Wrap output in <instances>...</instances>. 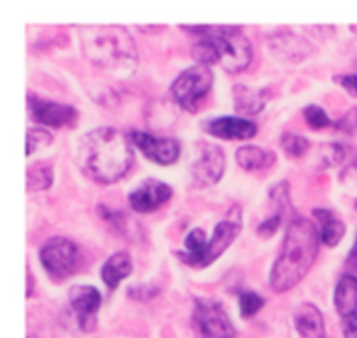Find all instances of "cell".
<instances>
[{
    "instance_id": "cell-31",
    "label": "cell",
    "mask_w": 357,
    "mask_h": 338,
    "mask_svg": "<svg viewBox=\"0 0 357 338\" xmlns=\"http://www.w3.org/2000/svg\"><path fill=\"white\" fill-rule=\"evenodd\" d=\"M340 181L347 187H357V155L345 166L340 173Z\"/></svg>"
},
{
    "instance_id": "cell-28",
    "label": "cell",
    "mask_w": 357,
    "mask_h": 338,
    "mask_svg": "<svg viewBox=\"0 0 357 338\" xmlns=\"http://www.w3.org/2000/svg\"><path fill=\"white\" fill-rule=\"evenodd\" d=\"M52 135L42 128H31L26 131V157L33 155L40 146L51 145Z\"/></svg>"
},
{
    "instance_id": "cell-19",
    "label": "cell",
    "mask_w": 357,
    "mask_h": 338,
    "mask_svg": "<svg viewBox=\"0 0 357 338\" xmlns=\"http://www.w3.org/2000/svg\"><path fill=\"white\" fill-rule=\"evenodd\" d=\"M183 263L190 267L206 268V258H208V236L202 229H192L185 237V249L178 253Z\"/></svg>"
},
{
    "instance_id": "cell-34",
    "label": "cell",
    "mask_w": 357,
    "mask_h": 338,
    "mask_svg": "<svg viewBox=\"0 0 357 338\" xmlns=\"http://www.w3.org/2000/svg\"><path fill=\"white\" fill-rule=\"evenodd\" d=\"M344 338H357V314L344 317Z\"/></svg>"
},
{
    "instance_id": "cell-7",
    "label": "cell",
    "mask_w": 357,
    "mask_h": 338,
    "mask_svg": "<svg viewBox=\"0 0 357 338\" xmlns=\"http://www.w3.org/2000/svg\"><path fill=\"white\" fill-rule=\"evenodd\" d=\"M227 159L223 148L213 143L199 141L197 155L190 164V181L197 188H208L218 183L225 174Z\"/></svg>"
},
{
    "instance_id": "cell-21",
    "label": "cell",
    "mask_w": 357,
    "mask_h": 338,
    "mask_svg": "<svg viewBox=\"0 0 357 338\" xmlns=\"http://www.w3.org/2000/svg\"><path fill=\"white\" fill-rule=\"evenodd\" d=\"M232 98L234 108L243 115L260 114L265 108V105H267L265 91H255L251 87L244 86V84H236L232 87Z\"/></svg>"
},
{
    "instance_id": "cell-13",
    "label": "cell",
    "mask_w": 357,
    "mask_h": 338,
    "mask_svg": "<svg viewBox=\"0 0 357 338\" xmlns=\"http://www.w3.org/2000/svg\"><path fill=\"white\" fill-rule=\"evenodd\" d=\"M70 305L75 312L82 331H93L98 324V310L101 307V293L91 284H77L68 293Z\"/></svg>"
},
{
    "instance_id": "cell-18",
    "label": "cell",
    "mask_w": 357,
    "mask_h": 338,
    "mask_svg": "<svg viewBox=\"0 0 357 338\" xmlns=\"http://www.w3.org/2000/svg\"><path fill=\"white\" fill-rule=\"evenodd\" d=\"M132 274V260L131 254L126 251H117L101 267V279L108 289H117L121 281L128 279Z\"/></svg>"
},
{
    "instance_id": "cell-2",
    "label": "cell",
    "mask_w": 357,
    "mask_h": 338,
    "mask_svg": "<svg viewBox=\"0 0 357 338\" xmlns=\"http://www.w3.org/2000/svg\"><path fill=\"white\" fill-rule=\"evenodd\" d=\"M319 246L317 226L303 216L293 218L286 229L281 254L271 270V288L278 293L295 288L312 268Z\"/></svg>"
},
{
    "instance_id": "cell-11",
    "label": "cell",
    "mask_w": 357,
    "mask_h": 338,
    "mask_svg": "<svg viewBox=\"0 0 357 338\" xmlns=\"http://www.w3.org/2000/svg\"><path fill=\"white\" fill-rule=\"evenodd\" d=\"M129 139L146 159L159 166H171L181 153V145L174 138H157L150 132L132 129L129 132Z\"/></svg>"
},
{
    "instance_id": "cell-14",
    "label": "cell",
    "mask_w": 357,
    "mask_h": 338,
    "mask_svg": "<svg viewBox=\"0 0 357 338\" xmlns=\"http://www.w3.org/2000/svg\"><path fill=\"white\" fill-rule=\"evenodd\" d=\"M204 131L222 139H251L257 136L258 125L250 118L222 115L204 122Z\"/></svg>"
},
{
    "instance_id": "cell-1",
    "label": "cell",
    "mask_w": 357,
    "mask_h": 338,
    "mask_svg": "<svg viewBox=\"0 0 357 338\" xmlns=\"http://www.w3.org/2000/svg\"><path fill=\"white\" fill-rule=\"evenodd\" d=\"M80 155L86 173L101 185L117 183L135 162L129 135L112 125L91 129L82 139Z\"/></svg>"
},
{
    "instance_id": "cell-4",
    "label": "cell",
    "mask_w": 357,
    "mask_h": 338,
    "mask_svg": "<svg viewBox=\"0 0 357 338\" xmlns=\"http://www.w3.org/2000/svg\"><path fill=\"white\" fill-rule=\"evenodd\" d=\"M213 82H215V75H213L211 66L195 63L173 80L171 96L178 107L195 114L199 110V103L211 93Z\"/></svg>"
},
{
    "instance_id": "cell-10",
    "label": "cell",
    "mask_w": 357,
    "mask_h": 338,
    "mask_svg": "<svg viewBox=\"0 0 357 338\" xmlns=\"http://www.w3.org/2000/svg\"><path fill=\"white\" fill-rule=\"evenodd\" d=\"M241 230H243V208L234 204L232 208L227 211L223 220L216 223L215 230H213L211 237L208 239V258H206V267L215 263L230 246L234 240L239 237Z\"/></svg>"
},
{
    "instance_id": "cell-29",
    "label": "cell",
    "mask_w": 357,
    "mask_h": 338,
    "mask_svg": "<svg viewBox=\"0 0 357 338\" xmlns=\"http://www.w3.org/2000/svg\"><path fill=\"white\" fill-rule=\"evenodd\" d=\"M282 220H284V213L274 211V215H271L265 222H261L260 225H258V236H260L261 239H271V237L278 232L279 226L282 225Z\"/></svg>"
},
{
    "instance_id": "cell-17",
    "label": "cell",
    "mask_w": 357,
    "mask_h": 338,
    "mask_svg": "<svg viewBox=\"0 0 357 338\" xmlns=\"http://www.w3.org/2000/svg\"><path fill=\"white\" fill-rule=\"evenodd\" d=\"M312 215L317 220V225H319L317 230H319L321 243L330 247L338 246L345 236V223L331 209L316 208Z\"/></svg>"
},
{
    "instance_id": "cell-16",
    "label": "cell",
    "mask_w": 357,
    "mask_h": 338,
    "mask_svg": "<svg viewBox=\"0 0 357 338\" xmlns=\"http://www.w3.org/2000/svg\"><path fill=\"white\" fill-rule=\"evenodd\" d=\"M268 44H271V49L275 54L282 56L286 59H293V61H300V59L307 58L312 52L309 42L303 40L302 37L295 33L272 35L268 38Z\"/></svg>"
},
{
    "instance_id": "cell-26",
    "label": "cell",
    "mask_w": 357,
    "mask_h": 338,
    "mask_svg": "<svg viewBox=\"0 0 357 338\" xmlns=\"http://www.w3.org/2000/svg\"><path fill=\"white\" fill-rule=\"evenodd\" d=\"M265 305V298L257 291H243L239 295V310L244 319L253 317L261 307Z\"/></svg>"
},
{
    "instance_id": "cell-20",
    "label": "cell",
    "mask_w": 357,
    "mask_h": 338,
    "mask_svg": "<svg viewBox=\"0 0 357 338\" xmlns=\"http://www.w3.org/2000/svg\"><path fill=\"white\" fill-rule=\"evenodd\" d=\"M335 309L342 317L357 314V277L352 274H344L338 281L333 293Z\"/></svg>"
},
{
    "instance_id": "cell-3",
    "label": "cell",
    "mask_w": 357,
    "mask_h": 338,
    "mask_svg": "<svg viewBox=\"0 0 357 338\" xmlns=\"http://www.w3.org/2000/svg\"><path fill=\"white\" fill-rule=\"evenodd\" d=\"M82 47L93 65L114 72H129L138 63L136 44L126 28L89 26L82 30Z\"/></svg>"
},
{
    "instance_id": "cell-25",
    "label": "cell",
    "mask_w": 357,
    "mask_h": 338,
    "mask_svg": "<svg viewBox=\"0 0 357 338\" xmlns=\"http://www.w3.org/2000/svg\"><path fill=\"white\" fill-rule=\"evenodd\" d=\"M303 117H305L307 124L312 129L335 128V122L331 121V117L326 114V110L321 108L319 105H309V107L303 108Z\"/></svg>"
},
{
    "instance_id": "cell-36",
    "label": "cell",
    "mask_w": 357,
    "mask_h": 338,
    "mask_svg": "<svg viewBox=\"0 0 357 338\" xmlns=\"http://www.w3.org/2000/svg\"><path fill=\"white\" fill-rule=\"evenodd\" d=\"M356 260H357V233H356L354 244H352V249L349 251V261H356Z\"/></svg>"
},
{
    "instance_id": "cell-24",
    "label": "cell",
    "mask_w": 357,
    "mask_h": 338,
    "mask_svg": "<svg viewBox=\"0 0 357 338\" xmlns=\"http://www.w3.org/2000/svg\"><path fill=\"white\" fill-rule=\"evenodd\" d=\"M279 141H281V148L291 157H302L310 148L309 139L302 135H296V132H282Z\"/></svg>"
},
{
    "instance_id": "cell-37",
    "label": "cell",
    "mask_w": 357,
    "mask_h": 338,
    "mask_svg": "<svg viewBox=\"0 0 357 338\" xmlns=\"http://www.w3.org/2000/svg\"><path fill=\"white\" fill-rule=\"evenodd\" d=\"M352 28V30H354V31H357V26H351Z\"/></svg>"
},
{
    "instance_id": "cell-12",
    "label": "cell",
    "mask_w": 357,
    "mask_h": 338,
    "mask_svg": "<svg viewBox=\"0 0 357 338\" xmlns=\"http://www.w3.org/2000/svg\"><path fill=\"white\" fill-rule=\"evenodd\" d=\"M171 197H173V187L169 183L157 178H149L129 194L128 201L132 211L146 215L166 204Z\"/></svg>"
},
{
    "instance_id": "cell-23",
    "label": "cell",
    "mask_w": 357,
    "mask_h": 338,
    "mask_svg": "<svg viewBox=\"0 0 357 338\" xmlns=\"http://www.w3.org/2000/svg\"><path fill=\"white\" fill-rule=\"evenodd\" d=\"M54 174L52 167L45 162H35L26 169V190L28 192H42L47 190L52 185Z\"/></svg>"
},
{
    "instance_id": "cell-5",
    "label": "cell",
    "mask_w": 357,
    "mask_h": 338,
    "mask_svg": "<svg viewBox=\"0 0 357 338\" xmlns=\"http://www.w3.org/2000/svg\"><path fill=\"white\" fill-rule=\"evenodd\" d=\"M192 321L202 338H236V328L229 314L222 303L213 298L199 296L194 300Z\"/></svg>"
},
{
    "instance_id": "cell-6",
    "label": "cell",
    "mask_w": 357,
    "mask_h": 338,
    "mask_svg": "<svg viewBox=\"0 0 357 338\" xmlns=\"http://www.w3.org/2000/svg\"><path fill=\"white\" fill-rule=\"evenodd\" d=\"M40 263L56 281H63L79 265V247L66 237H51L40 247Z\"/></svg>"
},
{
    "instance_id": "cell-32",
    "label": "cell",
    "mask_w": 357,
    "mask_h": 338,
    "mask_svg": "<svg viewBox=\"0 0 357 338\" xmlns=\"http://www.w3.org/2000/svg\"><path fill=\"white\" fill-rule=\"evenodd\" d=\"M335 82L340 84L351 96L357 98V73H342L335 77Z\"/></svg>"
},
{
    "instance_id": "cell-8",
    "label": "cell",
    "mask_w": 357,
    "mask_h": 338,
    "mask_svg": "<svg viewBox=\"0 0 357 338\" xmlns=\"http://www.w3.org/2000/svg\"><path fill=\"white\" fill-rule=\"evenodd\" d=\"M26 103L31 118L49 128H73L79 118V112L72 105L45 100L33 93L26 94Z\"/></svg>"
},
{
    "instance_id": "cell-22",
    "label": "cell",
    "mask_w": 357,
    "mask_h": 338,
    "mask_svg": "<svg viewBox=\"0 0 357 338\" xmlns=\"http://www.w3.org/2000/svg\"><path fill=\"white\" fill-rule=\"evenodd\" d=\"M236 160L244 171H258L272 166L275 160V155L268 150L260 148L257 145H244L237 148Z\"/></svg>"
},
{
    "instance_id": "cell-35",
    "label": "cell",
    "mask_w": 357,
    "mask_h": 338,
    "mask_svg": "<svg viewBox=\"0 0 357 338\" xmlns=\"http://www.w3.org/2000/svg\"><path fill=\"white\" fill-rule=\"evenodd\" d=\"M33 288H35L33 274H31L30 268H26V298H28V296H31V293H33Z\"/></svg>"
},
{
    "instance_id": "cell-30",
    "label": "cell",
    "mask_w": 357,
    "mask_h": 338,
    "mask_svg": "<svg viewBox=\"0 0 357 338\" xmlns=\"http://www.w3.org/2000/svg\"><path fill=\"white\" fill-rule=\"evenodd\" d=\"M335 128L338 131L345 132V135H351V136H357V107L351 108L344 117L338 118L335 122Z\"/></svg>"
},
{
    "instance_id": "cell-9",
    "label": "cell",
    "mask_w": 357,
    "mask_h": 338,
    "mask_svg": "<svg viewBox=\"0 0 357 338\" xmlns=\"http://www.w3.org/2000/svg\"><path fill=\"white\" fill-rule=\"evenodd\" d=\"M218 49V63L227 73H241L253 61V45L244 35L229 33L213 37Z\"/></svg>"
},
{
    "instance_id": "cell-27",
    "label": "cell",
    "mask_w": 357,
    "mask_h": 338,
    "mask_svg": "<svg viewBox=\"0 0 357 338\" xmlns=\"http://www.w3.org/2000/svg\"><path fill=\"white\" fill-rule=\"evenodd\" d=\"M345 148L340 143H326V145L321 148V169H326V167L338 166L342 160L345 159Z\"/></svg>"
},
{
    "instance_id": "cell-15",
    "label": "cell",
    "mask_w": 357,
    "mask_h": 338,
    "mask_svg": "<svg viewBox=\"0 0 357 338\" xmlns=\"http://www.w3.org/2000/svg\"><path fill=\"white\" fill-rule=\"evenodd\" d=\"M293 323L302 338H324L326 335L323 312L314 303H302L293 316Z\"/></svg>"
},
{
    "instance_id": "cell-38",
    "label": "cell",
    "mask_w": 357,
    "mask_h": 338,
    "mask_svg": "<svg viewBox=\"0 0 357 338\" xmlns=\"http://www.w3.org/2000/svg\"><path fill=\"white\" fill-rule=\"evenodd\" d=\"M356 208H357V201H356Z\"/></svg>"
},
{
    "instance_id": "cell-33",
    "label": "cell",
    "mask_w": 357,
    "mask_h": 338,
    "mask_svg": "<svg viewBox=\"0 0 357 338\" xmlns=\"http://www.w3.org/2000/svg\"><path fill=\"white\" fill-rule=\"evenodd\" d=\"M157 293V289L150 288V286H145V284H139V286H132V288H129V296H131L132 300H142V302H146V300L153 298Z\"/></svg>"
}]
</instances>
